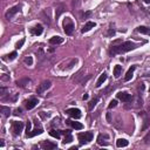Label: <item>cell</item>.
Listing matches in <instances>:
<instances>
[{
    "label": "cell",
    "instance_id": "obj_34",
    "mask_svg": "<svg viewBox=\"0 0 150 150\" xmlns=\"http://www.w3.org/2000/svg\"><path fill=\"white\" fill-rule=\"evenodd\" d=\"M116 106H117V101H116V100H113V101H110V103H109L108 108H109V109H111V108H115Z\"/></svg>",
    "mask_w": 150,
    "mask_h": 150
},
{
    "label": "cell",
    "instance_id": "obj_17",
    "mask_svg": "<svg viewBox=\"0 0 150 150\" xmlns=\"http://www.w3.org/2000/svg\"><path fill=\"white\" fill-rule=\"evenodd\" d=\"M32 34H34V35H41L43 32V28L41 25H37V26H34L33 28L31 29Z\"/></svg>",
    "mask_w": 150,
    "mask_h": 150
},
{
    "label": "cell",
    "instance_id": "obj_28",
    "mask_svg": "<svg viewBox=\"0 0 150 150\" xmlns=\"http://www.w3.org/2000/svg\"><path fill=\"white\" fill-rule=\"evenodd\" d=\"M7 58H5V59H7V60H9V61H12V60H14V59L18 56V53L16 52H12L11 54H8V55H6Z\"/></svg>",
    "mask_w": 150,
    "mask_h": 150
},
{
    "label": "cell",
    "instance_id": "obj_8",
    "mask_svg": "<svg viewBox=\"0 0 150 150\" xmlns=\"http://www.w3.org/2000/svg\"><path fill=\"white\" fill-rule=\"evenodd\" d=\"M19 11H20V6H14V7H12V8H9L6 12V14H5V18H6L7 20H11Z\"/></svg>",
    "mask_w": 150,
    "mask_h": 150
},
{
    "label": "cell",
    "instance_id": "obj_45",
    "mask_svg": "<svg viewBox=\"0 0 150 150\" xmlns=\"http://www.w3.org/2000/svg\"><path fill=\"white\" fill-rule=\"evenodd\" d=\"M144 3H145V4H150V0H144Z\"/></svg>",
    "mask_w": 150,
    "mask_h": 150
},
{
    "label": "cell",
    "instance_id": "obj_27",
    "mask_svg": "<svg viewBox=\"0 0 150 150\" xmlns=\"http://www.w3.org/2000/svg\"><path fill=\"white\" fill-rule=\"evenodd\" d=\"M49 135H51L52 137L60 138V136H61V132L58 131V130H51V131H49Z\"/></svg>",
    "mask_w": 150,
    "mask_h": 150
},
{
    "label": "cell",
    "instance_id": "obj_1",
    "mask_svg": "<svg viewBox=\"0 0 150 150\" xmlns=\"http://www.w3.org/2000/svg\"><path fill=\"white\" fill-rule=\"evenodd\" d=\"M137 47V45L131 41H124V42L120 43V45H113L109 49V54L110 55H117V54H122V53H127L129 51H132Z\"/></svg>",
    "mask_w": 150,
    "mask_h": 150
},
{
    "label": "cell",
    "instance_id": "obj_44",
    "mask_svg": "<svg viewBox=\"0 0 150 150\" xmlns=\"http://www.w3.org/2000/svg\"><path fill=\"white\" fill-rule=\"evenodd\" d=\"M5 145V143H4V140H1V142H0V147H4Z\"/></svg>",
    "mask_w": 150,
    "mask_h": 150
},
{
    "label": "cell",
    "instance_id": "obj_39",
    "mask_svg": "<svg viewBox=\"0 0 150 150\" xmlns=\"http://www.w3.org/2000/svg\"><path fill=\"white\" fill-rule=\"evenodd\" d=\"M5 92H6V88L1 87V88H0V94H1V95H5Z\"/></svg>",
    "mask_w": 150,
    "mask_h": 150
},
{
    "label": "cell",
    "instance_id": "obj_2",
    "mask_svg": "<svg viewBox=\"0 0 150 150\" xmlns=\"http://www.w3.org/2000/svg\"><path fill=\"white\" fill-rule=\"evenodd\" d=\"M77 138L80 141V144H88L90 141H93V132L92 131H86V132H80L77 135Z\"/></svg>",
    "mask_w": 150,
    "mask_h": 150
},
{
    "label": "cell",
    "instance_id": "obj_15",
    "mask_svg": "<svg viewBox=\"0 0 150 150\" xmlns=\"http://www.w3.org/2000/svg\"><path fill=\"white\" fill-rule=\"evenodd\" d=\"M95 26H96V24H95V22H93V21H88V22H87V24L82 27L81 32H82V33H87V32H89L90 29H92V28H94Z\"/></svg>",
    "mask_w": 150,
    "mask_h": 150
},
{
    "label": "cell",
    "instance_id": "obj_14",
    "mask_svg": "<svg viewBox=\"0 0 150 150\" xmlns=\"http://www.w3.org/2000/svg\"><path fill=\"white\" fill-rule=\"evenodd\" d=\"M41 147H42L43 149L52 150V149H55L58 145H56V143H52V142H48V141H43L42 143H41Z\"/></svg>",
    "mask_w": 150,
    "mask_h": 150
},
{
    "label": "cell",
    "instance_id": "obj_40",
    "mask_svg": "<svg viewBox=\"0 0 150 150\" xmlns=\"http://www.w3.org/2000/svg\"><path fill=\"white\" fill-rule=\"evenodd\" d=\"M79 1H80V0H73V7H77Z\"/></svg>",
    "mask_w": 150,
    "mask_h": 150
},
{
    "label": "cell",
    "instance_id": "obj_10",
    "mask_svg": "<svg viewBox=\"0 0 150 150\" xmlns=\"http://www.w3.org/2000/svg\"><path fill=\"white\" fill-rule=\"evenodd\" d=\"M39 103V101H38V98H29L28 101H26V103H25V106H26V108H27L28 110H31V109H33L37 104Z\"/></svg>",
    "mask_w": 150,
    "mask_h": 150
},
{
    "label": "cell",
    "instance_id": "obj_20",
    "mask_svg": "<svg viewBox=\"0 0 150 150\" xmlns=\"http://www.w3.org/2000/svg\"><path fill=\"white\" fill-rule=\"evenodd\" d=\"M63 134L66 135L63 138V144H67V143H71L72 141H73V136L71 135V131H68V130H66V131H63Z\"/></svg>",
    "mask_w": 150,
    "mask_h": 150
},
{
    "label": "cell",
    "instance_id": "obj_35",
    "mask_svg": "<svg viewBox=\"0 0 150 150\" xmlns=\"http://www.w3.org/2000/svg\"><path fill=\"white\" fill-rule=\"evenodd\" d=\"M114 34H115V31H114V29H109L108 33H107V35H108V37H113Z\"/></svg>",
    "mask_w": 150,
    "mask_h": 150
},
{
    "label": "cell",
    "instance_id": "obj_23",
    "mask_svg": "<svg viewBox=\"0 0 150 150\" xmlns=\"http://www.w3.org/2000/svg\"><path fill=\"white\" fill-rule=\"evenodd\" d=\"M121 73H122V66H120V64H116V66L114 67V76L117 79V77L121 75Z\"/></svg>",
    "mask_w": 150,
    "mask_h": 150
},
{
    "label": "cell",
    "instance_id": "obj_26",
    "mask_svg": "<svg viewBox=\"0 0 150 150\" xmlns=\"http://www.w3.org/2000/svg\"><path fill=\"white\" fill-rule=\"evenodd\" d=\"M98 100H100L98 97H95V98H93L92 101H90V103H89V110H93V109H94V107L96 106V103L98 102Z\"/></svg>",
    "mask_w": 150,
    "mask_h": 150
},
{
    "label": "cell",
    "instance_id": "obj_33",
    "mask_svg": "<svg viewBox=\"0 0 150 150\" xmlns=\"http://www.w3.org/2000/svg\"><path fill=\"white\" fill-rule=\"evenodd\" d=\"M24 43H25V39H21L20 40V41H18V42H16V45H15V48H21L22 46H24Z\"/></svg>",
    "mask_w": 150,
    "mask_h": 150
},
{
    "label": "cell",
    "instance_id": "obj_16",
    "mask_svg": "<svg viewBox=\"0 0 150 150\" xmlns=\"http://www.w3.org/2000/svg\"><path fill=\"white\" fill-rule=\"evenodd\" d=\"M135 69H136V66H131V67L128 69V72L126 73V76H124V81H130L132 77V75H134V72Z\"/></svg>",
    "mask_w": 150,
    "mask_h": 150
},
{
    "label": "cell",
    "instance_id": "obj_41",
    "mask_svg": "<svg viewBox=\"0 0 150 150\" xmlns=\"http://www.w3.org/2000/svg\"><path fill=\"white\" fill-rule=\"evenodd\" d=\"M14 111H15V113H14V114H15V115H20V114H21V109H20V108H18V109H15V110H14Z\"/></svg>",
    "mask_w": 150,
    "mask_h": 150
},
{
    "label": "cell",
    "instance_id": "obj_13",
    "mask_svg": "<svg viewBox=\"0 0 150 150\" xmlns=\"http://www.w3.org/2000/svg\"><path fill=\"white\" fill-rule=\"evenodd\" d=\"M66 122H67L72 128L76 129V130H81V129H83V124L82 123H80V122H75V121H71V120H67Z\"/></svg>",
    "mask_w": 150,
    "mask_h": 150
},
{
    "label": "cell",
    "instance_id": "obj_25",
    "mask_svg": "<svg viewBox=\"0 0 150 150\" xmlns=\"http://www.w3.org/2000/svg\"><path fill=\"white\" fill-rule=\"evenodd\" d=\"M0 110H1V113H3L4 116H9V114H11L9 108L8 107H5V106H3V107L0 108Z\"/></svg>",
    "mask_w": 150,
    "mask_h": 150
},
{
    "label": "cell",
    "instance_id": "obj_29",
    "mask_svg": "<svg viewBox=\"0 0 150 150\" xmlns=\"http://www.w3.org/2000/svg\"><path fill=\"white\" fill-rule=\"evenodd\" d=\"M24 61L27 66H32V64H33V58H32V56H26Z\"/></svg>",
    "mask_w": 150,
    "mask_h": 150
},
{
    "label": "cell",
    "instance_id": "obj_32",
    "mask_svg": "<svg viewBox=\"0 0 150 150\" xmlns=\"http://www.w3.org/2000/svg\"><path fill=\"white\" fill-rule=\"evenodd\" d=\"M143 141H144V143H147V144H149V143H150V130L148 131V134L145 135V136H144Z\"/></svg>",
    "mask_w": 150,
    "mask_h": 150
},
{
    "label": "cell",
    "instance_id": "obj_24",
    "mask_svg": "<svg viewBox=\"0 0 150 150\" xmlns=\"http://www.w3.org/2000/svg\"><path fill=\"white\" fill-rule=\"evenodd\" d=\"M136 31L140 32L141 34H149L150 33V28L145 27V26H138V27L136 28Z\"/></svg>",
    "mask_w": 150,
    "mask_h": 150
},
{
    "label": "cell",
    "instance_id": "obj_11",
    "mask_svg": "<svg viewBox=\"0 0 150 150\" xmlns=\"http://www.w3.org/2000/svg\"><path fill=\"white\" fill-rule=\"evenodd\" d=\"M108 135L106 134H100L97 136V143L100 144V145H108Z\"/></svg>",
    "mask_w": 150,
    "mask_h": 150
},
{
    "label": "cell",
    "instance_id": "obj_19",
    "mask_svg": "<svg viewBox=\"0 0 150 150\" xmlns=\"http://www.w3.org/2000/svg\"><path fill=\"white\" fill-rule=\"evenodd\" d=\"M62 42H63V38L61 37H53L49 39V43H52V45H60Z\"/></svg>",
    "mask_w": 150,
    "mask_h": 150
},
{
    "label": "cell",
    "instance_id": "obj_43",
    "mask_svg": "<svg viewBox=\"0 0 150 150\" xmlns=\"http://www.w3.org/2000/svg\"><path fill=\"white\" fill-rule=\"evenodd\" d=\"M82 98H83V100H87V98H88V94H85L82 96Z\"/></svg>",
    "mask_w": 150,
    "mask_h": 150
},
{
    "label": "cell",
    "instance_id": "obj_37",
    "mask_svg": "<svg viewBox=\"0 0 150 150\" xmlns=\"http://www.w3.org/2000/svg\"><path fill=\"white\" fill-rule=\"evenodd\" d=\"M76 62H77V60H76V59H75V60H73V61H72L71 63L68 64V68H72V67H73V66H74V64L76 63Z\"/></svg>",
    "mask_w": 150,
    "mask_h": 150
},
{
    "label": "cell",
    "instance_id": "obj_4",
    "mask_svg": "<svg viewBox=\"0 0 150 150\" xmlns=\"http://www.w3.org/2000/svg\"><path fill=\"white\" fill-rule=\"evenodd\" d=\"M51 86H52V82H51L49 80H45V81H42V82H41L39 86H38L37 93H38V94H43V93L46 92L47 89L51 88Z\"/></svg>",
    "mask_w": 150,
    "mask_h": 150
},
{
    "label": "cell",
    "instance_id": "obj_7",
    "mask_svg": "<svg viewBox=\"0 0 150 150\" xmlns=\"http://www.w3.org/2000/svg\"><path fill=\"white\" fill-rule=\"evenodd\" d=\"M116 96H117V98L121 100L122 102H129L132 100L131 94H129V93H127V92H120L116 94Z\"/></svg>",
    "mask_w": 150,
    "mask_h": 150
},
{
    "label": "cell",
    "instance_id": "obj_30",
    "mask_svg": "<svg viewBox=\"0 0 150 150\" xmlns=\"http://www.w3.org/2000/svg\"><path fill=\"white\" fill-rule=\"evenodd\" d=\"M64 12V8H63V6H60L58 8V12H56V15H55V18H56V20H58L59 18H60V15H61L62 13Z\"/></svg>",
    "mask_w": 150,
    "mask_h": 150
},
{
    "label": "cell",
    "instance_id": "obj_6",
    "mask_svg": "<svg viewBox=\"0 0 150 150\" xmlns=\"http://www.w3.org/2000/svg\"><path fill=\"white\" fill-rule=\"evenodd\" d=\"M66 113H67L68 115H69L72 119H74V120H77V119H80V117L82 116L81 110H80V109H77V108H71V109H68Z\"/></svg>",
    "mask_w": 150,
    "mask_h": 150
},
{
    "label": "cell",
    "instance_id": "obj_42",
    "mask_svg": "<svg viewBox=\"0 0 150 150\" xmlns=\"http://www.w3.org/2000/svg\"><path fill=\"white\" fill-rule=\"evenodd\" d=\"M1 80H4V81H7V80H8V76H6V74H4L3 76H1Z\"/></svg>",
    "mask_w": 150,
    "mask_h": 150
},
{
    "label": "cell",
    "instance_id": "obj_36",
    "mask_svg": "<svg viewBox=\"0 0 150 150\" xmlns=\"http://www.w3.org/2000/svg\"><path fill=\"white\" fill-rule=\"evenodd\" d=\"M107 121H108V123H111L113 121H111V115H110V113H107Z\"/></svg>",
    "mask_w": 150,
    "mask_h": 150
},
{
    "label": "cell",
    "instance_id": "obj_38",
    "mask_svg": "<svg viewBox=\"0 0 150 150\" xmlns=\"http://www.w3.org/2000/svg\"><path fill=\"white\" fill-rule=\"evenodd\" d=\"M90 15H92V12H90V11H88V12H86V13H85V15H83V18H85V19H87L88 16H90Z\"/></svg>",
    "mask_w": 150,
    "mask_h": 150
},
{
    "label": "cell",
    "instance_id": "obj_31",
    "mask_svg": "<svg viewBox=\"0 0 150 150\" xmlns=\"http://www.w3.org/2000/svg\"><path fill=\"white\" fill-rule=\"evenodd\" d=\"M31 129H32V122H29V121H28V122L26 123V135H28L29 132L32 131Z\"/></svg>",
    "mask_w": 150,
    "mask_h": 150
},
{
    "label": "cell",
    "instance_id": "obj_22",
    "mask_svg": "<svg viewBox=\"0 0 150 150\" xmlns=\"http://www.w3.org/2000/svg\"><path fill=\"white\" fill-rule=\"evenodd\" d=\"M129 144V142L127 141V140H124V138H119L116 141V145L119 148H124V147H127Z\"/></svg>",
    "mask_w": 150,
    "mask_h": 150
},
{
    "label": "cell",
    "instance_id": "obj_9",
    "mask_svg": "<svg viewBox=\"0 0 150 150\" xmlns=\"http://www.w3.org/2000/svg\"><path fill=\"white\" fill-rule=\"evenodd\" d=\"M140 115H142V116H143V126H142V130H145V129H147L148 127L150 126V117L148 116V115L144 113V111L140 113Z\"/></svg>",
    "mask_w": 150,
    "mask_h": 150
},
{
    "label": "cell",
    "instance_id": "obj_12",
    "mask_svg": "<svg viewBox=\"0 0 150 150\" xmlns=\"http://www.w3.org/2000/svg\"><path fill=\"white\" fill-rule=\"evenodd\" d=\"M16 86L20 87V88H25V87L27 86V85H29L31 83V79H28V77H25V79H20L16 81Z\"/></svg>",
    "mask_w": 150,
    "mask_h": 150
},
{
    "label": "cell",
    "instance_id": "obj_18",
    "mask_svg": "<svg viewBox=\"0 0 150 150\" xmlns=\"http://www.w3.org/2000/svg\"><path fill=\"white\" fill-rule=\"evenodd\" d=\"M106 80H107V74L102 73L101 75H100V77L97 79V81H96V85H95V86H96V87H101L102 85L104 83V81H106Z\"/></svg>",
    "mask_w": 150,
    "mask_h": 150
},
{
    "label": "cell",
    "instance_id": "obj_3",
    "mask_svg": "<svg viewBox=\"0 0 150 150\" xmlns=\"http://www.w3.org/2000/svg\"><path fill=\"white\" fill-rule=\"evenodd\" d=\"M63 31L67 35H71L74 32V24L71 20V18H66L63 20Z\"/></svg>",
    "mask_w": 150,
    "mask_h": 150
},
{
    "label": "cell",
    "instance_id": "obj_5",
    "mask_svg": "<svg viewBox=\"0 0 150 150\" xmlns=\"http://www.w3.org/2000/svg\"><path fill=\"white\" fill-rule=\"evenodd\" d=\"M24 129V123L21 121H13L12 123V130H13V134L15 135H20Z\"/></svg>",
    "mask_w": 150,
    "mask_h": 150
},
{
    "label": "cell",
    "instance_id": "obj_47",
    "mask_svg": "<svg viewBox=\"0 0 150 150\" xmlns=\"http://www.w3.org/2000/svg\"><path fill=\"white\" fill-rule=\"evenodd\" d=\"M149 111H150V107H149Z\"/></svg>",
    "mask_w": 150,
    "mask_h": 150
},
{
    "label": "cell",
    "instance_id": "obj_48",
    "mask_svg": "<svg viewBox=\"0 0 150 150\" xmlns=\"http://www.w3.org/2000/svg\"><path fill=\"white\" fill-rule=\"evenodd\" d=\"M149 92H150V88H149Z\"/></svg>",
    "mask_w": 150,
    "mask_h": 150
},
{
    "label": "cell",
    "instance_id": "obj_46",
    "mask_svg": "<svg viewBox=\"0 0 150 150\" xmlns=\"http://www.w3.org/2000/svg\"><path fill=\"white\" fill-rule=\"evenodd\" d=\"M77 149V147H73V148H71V150H76Z\"/></svg>",
    "mask_w": 150,
    "mask_h": 150
},
{
    "label": "cell",
    "instance_id": "obj_21",
    "mask_svg": "<svg viewBox=\"0 0 150 150\" xmlns=\"http://www.w3.org/2000/svg\"><path fill=\"white\" fill-rule=\"evenodd\" d=\"M43 130L42 128H37V129H34L33 131H31L28 135H26L27 137H34V136H37V135H40V134H42Z\"/></svg>",
    "mask_w": 150,
    "mask_h": 150
}]
</instances>
